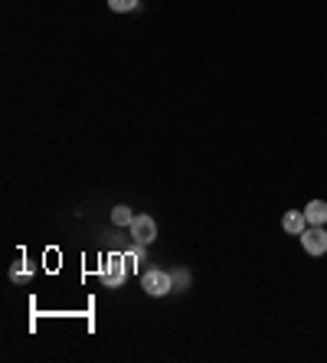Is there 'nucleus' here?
I'll return each mask as SVG.
<instances>
[{
    "instance_id": "nucleus-1",
    "label": "nucleus",
    "mask_w": 327,
    "mask_h": 363,
    "mask_svg": "<svg viewBox=\"0 0 327 363\" xmlns=\"http://www.w3.org/2000/svg\"><path fill=\"white\" fill-rule=\"evenodd\" d=\"M128 262H131L128 255L111 252L109 259H105V265H101V272H99L101 285H105V288H121V285H125L128 272H131V265H128Z\"/></svg>"
},
{
    "instance_id": "nucleus-2",
    "label": "nucleus",
    "mask_w": 327,
    "mask_h": 363,
    "mask_svg": "<svg viewBox=\"0 0 327 363\" xmlns=\"http://www.w3.org/2000/svg\"><path fill=\"white\" fill-rule=\"evenodd\" d=\"M141 285L151 298H164L170 288H174V275H167V272H160V269H151L141 275Z\"/></svg>"
},
{
    "instance_id": "nucleus-3",
    "label": "nucleus",
    "mask_w": 327,
    "mask_h": 363,
    "mask_svg": "<svg viewBox=\"0 0 327 363\" xmlns=\"http://www.w3.org/2000/svg\"><path fill=\"white\" fill-rule=\"evenodd\" d=\"M301 245L308 255H324L327 252V233L324 226H308L301 233Z\"/></svg>"
},
{
    "instance_id": "nucleus-4",
    "label": "nucleus",
    "mask_w": 327,
    "mask_h": 363,
    "mask_svg": "<svg viewBox=\"0 0 327 363\" xmlns=\"http://www.w3.org/2000/svg\"><path fill=\"white\" fill-rule=\"evenodd\" d=\"M131 236H135L138 245H151L154 239H157V223L151 220V216H135V223H131Z\"/></svg>"
},
{
    "instance_id": "nucleus-5",
    "label": "nucleus",
    "mask_w": 327,
    "mask_h": 363,
    "mask_svg": "<svg viewBox=\"0 0 327 363\" xmlns=\"http://www.w3.org/2000/svg\"><path fill=\"white\" fill-rule=\"evenodd\" d=\"M282 229H285L288 236H301L304 229H308L304 210H292V213H285V220H282Z\"/></svg>"
},
{
    "instance_id": "nucleus-6",
    "label": "nucleus",
    "mask_w": 327,
    "mask_h": 363,
    "mask_svg": "<svg viewBox=\"0 0 327 363\" xmlns=\"http://www.w3.org/2000/svg\"><path fill=\"white\" fill-rule=\"evenodd\" d=\"M304 220H308V226H324L327 223V203L324 200H311L308 206H304Z\"/></svg>"
},
{
    "instance_id": "nucleus-7",
    "label": "nucleus",
    "mask_w": 327,
    "mask_h": 363,
    "mask_svg": "<svg viewBox=\"0 0 327 363\" xmlns=\"http://www.w3.org/2000/svg\"><path fill=\"white\" fill-rule=\"evenodd\" d=\"M111 223H115V226H131V223H135L131 206H115V210H111Z\"/></svg>"
},
{
    "instance_id": "nucleus-8",
    "label": "nucleus",
    "mask_w": 327,
    "mask_h": 363,
    "mask_svg": "<svg viewBox=\"0 0 327 363\" xmlns=\"http://www.w3.org/2000/svg\"><path fill=\"white\" fill-rule=\"evenodd\" d=\"M109 7L115 10V13H131V10L138 7V0H109Z\"/></svg>"
},
{
    "instance_id": "nucleus-9",
    "label": "nucleus",
    "mask_w": 327,
    "mask_h": 363,
    "mask_svg": "<svg viewBox=\"0 0 327 363\" xmlns=\"http://www.w3.org/2000/svg\"><path fill=\"white\" fill-rule=\"evenodd\" d=\"M26 275H30V272H26V265H23V262H20V265H13V272H10V279H13V281L26 279Z\"/></svg>"
}]
</instances>
